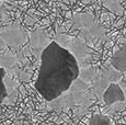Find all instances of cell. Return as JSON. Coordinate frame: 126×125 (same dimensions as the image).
Returning <instances> with one entry per match:
<instances>
[{
  "mask_svg": "<svg viewBox=\"0 0 126 125\" xmlns=\"http://www.w3.org/2000/svg\"><path fill=\"white\" fill-rule=\"evenodd\" d=\"M103 101L106 107L114 104L116 102H123L125 101V93L123 89L115 82H112L108 86L105 91L103 92Z\"/></svg>",
  "mask_w": 126,
  "mask_h": 125,
  "instance_id": "obj_2",
  "label": "cell"
},
{
  "mask_svg": "<svg viewBox=\"0 0 126 125\" xmlns=\"http://www.w3.org/2000/svg\"><path fill=\"white\" fill-rule=\"evenodd\" d=\"M88 125H112V121L109 116L100 113H94L91 115Z\"/></svg>",
  "mask_w": 126,
  "mask_h": 125,
  "instance_id": "obj_4",
  "label": "cell"
},
{
  "mask_svg": "<svg viewBox=\"0 0 126 125\" xmlns=\"http://www.w3.org/2000/svg\"><path fill=\"white\" fill-rule=\"evenodd\" d=\"M4 77H6V70L2 67H0V104L8 97V90L4 83Z\"/></svg>",
  "mask_w": 126,
  "mask_h": 125,
  "instance_id": "obj_5",
  "label": "cell"
},
{
  "mask_svg": "<svg viewBox=\"0 0 126 125\" xmlns=\"http://www.w3.org/2000/svg\"><path fill=\"white\" fill-rule=\"evenodd\" d=\"M111 65L112 67L117 70L118 73L123 74L126 71V47L118 49L113 54L111 58Z\"/></svg>",
  "mask_w": 126,
  "mask_h": 125,
  "instance_id": "obj_3",
  "label": "cell"
},
{
  "mask_svg": "<svg viewBox=\"0 0 126 125\" xmlns=\"http://www.w3.org/2000/svg\"><path fill=\"white\" fill-rule=\"evenodd\" d=\"M79 74L76 57L57 42H50L41 54L34 87L46 101H54L71 87Z\"/></svg>",
  "mask_w": 126,
  "mask_h": 125,
  "instance_id": "obj_1",
  "label": "cell"
}]
</instances>
